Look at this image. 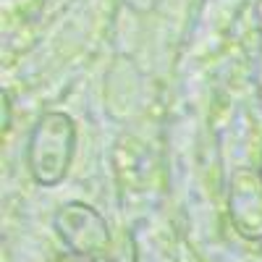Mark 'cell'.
Returning <instances> with one entry per match:
<instances>
[{
    "label": "cell",
    "instance_id": "cell-1",
    "mask_svg": "<svg viewBox=\"0 0 262 262\" xmlns=\"http://www.w3.org/2000/svg\"><path fill=\"white\" fill-rule=\"evenodd\" d=\"M74 144H76V131L71 118L63 113H48L39 121L29 142L32 176L45 186L63 181L74 158Z\"/></svg>",
    "mask_w": 262,
    "mask_h": 262
},
{
    "label": "cell",
    "instance_id": "cell-2",
    "mask_svg": "<svg viewBox=\"0 0 262 262\" xmlns=\"http://www.w3.org/2000/svg\"><path fill=\"white\" fill-rule=\"evenodd\" d=\"M58 236L69 252L100 257L111 249V231H107L102 215L81 202H69L55 212L53 221Z\"/></svg>",
    "mask_w": 262,
    "mask_h": 262
},
{
    "label": "cell",
    "instance_id": "cell-3",
    "mask_svg": "<svg viewBox=\"0 0 262 262\" xmlns=\"http://www.w3.org/2000/svg\"><path fill=\"white\" fill-rule=\"evenodd\" d=\"M233 223L244 236H262V184L252 176H236L233 184Z\"/></svg>",
    "mask_w": 262,
    "mask_h": 262
},
{
    "label": "cell",
    "instance_id": "cell-4",
    "mask_svg": "<svg viewBox=\"0 0 262 262\" xmlns=\"http://www.w3.org/2000/svg\"><path fill=\"white\" fill-rule=\"evenodd\" d=\"M58 262H100V259H97V257H92V254L66 252V254H60V257H58Z\"/></svg>",
    "mask_w": 262,
    "mask_h": 262
}]
</instances>
